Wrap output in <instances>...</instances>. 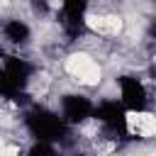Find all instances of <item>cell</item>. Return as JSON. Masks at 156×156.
<instances>
[{
	"label": "cell",
	"instance_id": "obj_1",
	"mask_svg": "<svg viewBox=\"0 0 156 156\" xmlns=\"http://www.w3.org/2000/svg\"><path fill=\"white\" fill-rule=\"evenodd\" d=\"M66 73L71 78H76L80 85H88V88L98 85L100 78H102V71L93 61L90 54H73V56H68L66 58Z\"/></svg>",
	"mask_w": 156,
	"mask_h": 156
},
{
	"label": "cell",
	"instance_id": "obj_2",
	"mask_svg": "<svg viewBox=\"0 0 156 156\" xmlns=\"http://www.w3.org/2000/svg\"><path fill=\"white\" fill-rule=\"evenodd\" d=\"M127 129L134 136H156V115L151 112H127Z\"/></svg>",
	"mask_w": 156,
	"mask_h": 156
}]
</instances>
